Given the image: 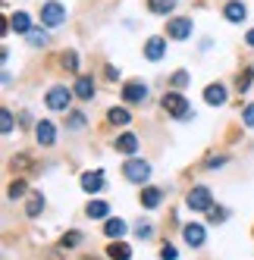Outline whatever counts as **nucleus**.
<instances>
[{
	"label": "nucleus",
	"instance_id": "1",
	"mask_svg": "<svg viewBox=\"0 0 254 260\" xmlns=\"http://www.w3.org/2000/svg\"><path fill=\"white\" fill-rule=\"evenodd\" d=\"M160 104H163V110H167V116H173V119H192L195 116L192 104L179 94V91H167V94L160 98Z\"/></svg>",
	"mask_w": 254,
	"mask_h": 260
},
{
	"label": "nucleus",
	"instance_id": "2",
	"mask_svg": "<svg viewBox=\"0 0 254 260\" xmlns=\"http://www.w3.org/2000/svg\"><path fill=\"white\" fill-rule=\"evenodd\" d=\"M122 176L129 179V182H135V185H141V182L151 179V163L148 160H129V163L122 166Z\"/></svg>",
	"mask_w": 254,
	"mask_h": 260
},
{
	"label": "nucleus",
	"instance_id": "3",
	"mask_svg": "<svg viewBox=\"0 0 254 260\" xmlns=\"http://www.w3.org/2000/svg\"><path fill=\"white\" fill-rule=\"evenodd\" d=\"M63 19H66V10H63V4H57V0H50V4L41 7V22H44L47 28L63 25Z\"/></svg>",
	"mask_w": 254,
	"mask_h": 260
},
{
	"label": "nucleus",
	"instance_id": "4",
	"mask_svg": "<svg viewBox=\"0 0 254 260\" xmlns=\"http://www.w3.org/2000/svg\"><path fill=\"white\" fill-rule=\"evenodd\" d=\"M167 35H170L173 41L192 38V19H188V16H176V19H170L167 22Z\"/></svg>",
	"mask_w": 254,
	"mask_h": 260
},
{
	"label": "nucleus",
	"instance_id": "5",
	"mask_svg": "<svg viewBox=\"0 0 254 260\" xmlns=\"http://www.w3.org/2000/svg\"><path fill=\"white\" fill-rule=\"evenodd\" d=\"M185 204H188L192 210H210V207H213L210 188H204V185H198V188H192V191H188V198H185Z\"/></svg>",
	"mask_w": 254,
	"mask_h": 260
},
{
	"label": "nucleus",
	"instance_id": "6",
	"mask_svg": "<svg viewBox=\"0 0 254 260\" xmlns=\"http://www.w3.org/2000/svg\"><path fill=\"white\" fill-rule=\"evenodd\" d=\"M72 104V91L69 88H50L47 91V107L50 110H69Z\"/></svg>",
	"mask_w": 254,
	"mask_h": 260
},
{
	"label": "nucleus",
	"instance_id": "7",
	"mask_svg": "<svg viewBox=\"0 0 254 260\" xmlns=\"http://www.w3.org/2000/svg\"><path fill=\"white\" fill-rule=\"evenodd\" d=\"M82 191H88V194H98V191H104V170H94V173H82Z\"/></svg>",
	"mask_w": 254,
	"mask_h": 260
},
{
	"label": "nucleus",
	"instance_id": "8",
	"mask_svg": "<svg viewBox=\"0 0 254 260\" xmlns=\"http://www.w3.org/2000/svg\"><path fill=\"white\" fill-rule=\"evenodd\" d=\"M122 98L129 101V104H141L144 98H148V85H144V82H125Z\"/></svg>",
	"mask_w": 254,
	"mask_h": 260
},
{
	"label": "nucleus",
	"instance_id": "9",
	"mask_svg": "<svg viewBox=\"0 0 254 260\" xmlns=\"http://www.w3.org/2000/svg\"><path fill=\"white\" fill-rule=\"evenodd\" d=\"M72 91H76V98L91 101V98H94V79H91V76H79V79H76V88H72Z\"/></svg>",
	"mask_w": 254,
	"mask_h": 260
},
{
	"label": "nucleus",
	"instance_id": "10",
	"mask_svg": "<svg viewBox=\"0 0 254 260\" xmlns=\"http://www.w3.org/2000/svg\"><path fill=\"white\" fill-rule=\"evenodd\" d=\"M182 235H185V241H188L192 248H201L204 238H207V235H204V226H198V222H188V226L182 229Z\"/></svg>",
	"mask_w": 254,
	"mask_h": 260
},
{
	"label": "nucleus",
	"instance_id": "11",
	"mask_svg": "<svg viewBox=\"0 0 254 260\" xmlns=\"http://www.w3.org/2000/svg\"><path fill=\"white\" fill-rule=\"evenodd\" d=\"M226 98H229V94H226L223 85H207V88H204V101H207L210 107H223Z\"/></svg>",
	"mask_w": 254,
	"mask_h": 260
},
{
	"label": "nucleus",
	"instance_id": "12",
	"mask_svg": "<svg viewBox=\"0 0 254 260\" xmlns=\"http://www.w3.org/2000/svg\"><path fill=\"white\" fill-rule=\"evenodd\" d=\"M107 257L110 260H132V248L125 245V241H110V245H107Z\"/></svg>",
	"mask_w": 254,
	"mask_h": 260
},
{
	"label": "nucleus",
	"instance_id": "13",
	"mask_svg": "<svg viewBox=\"0 0 254 260\" xmlns=\"http://www.w3.org/2000/svg\"><path fill=\"white\" fill-rule=\"evenodd\" d=\"M113 147H116L119 154H135V151H138V138H135L132 132H125V135H119V138L113 141Z\"/></svg>",
	"mask_w": 254,
	"mask_h": 260
},
{
	"label": "nucleus",
	"instance_id": "14",
	"mask_svg": "<svg viewBox=\"0 0 254 260\" xmlns=\"http://www.w3.org/2000/svg\"><path fill=\"white\" fill-rule=\"evenodd\" d=\"M160 201H163V191H160V188H154V185H148V188L141 191V207L154 210V207H160Z\"/></svg>",
	"mask_w": 254,
	"mask_h": 260
},
{
	"label": "nucleus",
	"instance_id": "15",
	"mask_svg": "<svg viewBox=\"0 0 254 260\" xmlns=\"http://www.w3.org/2000/svg\"><path fill=\"white\" fill-rule=\"evenodd\" d=\"M35 135H38V141H41L44 147H50V144H53V138H57V128H53V125L44 119V122L35 125Z\"/></svg>",
	"mask_w": 254,
	"mask_h": 260
},
{
	"label": "nucleus",
	"instance_id": "16",
	"mask_svg": "<svg viewBox=\"0 0 254 260\" xmlns=\"http://www.w3.org/2000/svg\"><path fill=\"white\" fill-rule=\"evenodd\" d=\"M223 16H226L229 22H242L245 16H248V10H245V4H239V0H229L226 10H223Z\"/></svg>",
	"mask_w": 254,
	"mask_h": 260
},
{
	"label": "nucleus",
	"instance_id": "17",
	"mask_svg": "<svg viewBox=\"0 0 254 260\" xmlns=\"http://www.w3.org/2000/svg\"><path fill=\"white\" fill-rule=\"evenodd\" d=\"M163 53H167V41L163 38H151L148 44H144V57L148 60H160Z\"/></svg>",
	"mask_w": 254,
	"mask_h": 260
},
{
	"label": "nucleus",
	"instance_id": "18",
	"mask_svg": "<svg viewBox=\"0 0 254 260\" xmlns=\"http://www.w3.org/2000/svg\"><path fill=\"white\" fill-rule=\"evenodd\" d=\"M10 25H13V31H19V35H28V31H31V16H28V13H13Z\"/></svg>",
	"mask_w": 254,
	"mask_h": 260
},
{
	"label": "nucleus",
	"instance_id": "19",
	"mask_svg": "<svg viewBox=\"0 0 254 260\" xmlns=\"http://www.w3.org/2000/svg\"><path fill=\"white\" fill-rule=\"evenodd\" d=\"M85 213L91 216V219H107V216H110V207H107L104 201H88V207H85Z\"/></svg>",
	"mask_w": 254,
	"mask_h": 260
},
{
	"label": "nucleus",
	"instance_id": "20",
	"mask_svg": "<svg viewBox=\"0 0 254 260\" xmlns=\"http://www.w3.org/2000/svg\"><path fill=\"white\" fill-rule=\"evenodd\" d=\"M104 235H107V238H122V235H125V222L116 219V216L107 219V222H104Z\"/></svg>",
	"mask_w": 254,
	"mask_h": 260
},
{
	"label": "nucleus",
	"instance_id": "21",
	"mask_svg": "<svg viewBox=\"0 0 254 260\" xmlns=\"http://www.w3.org/2000/svg\"><path fill=\"white\" fill-rule=\"evenodd\" d=\"M41 210H44V198H41V191H35L31 198H28V204H25V216H41Z\"/></svg>",
	"mask_w": 254,
	"mask_h": 260
},
{
	"label": "nucleus",
	"instance_id": "22",
	"mask_svg": "<svg viewBox=\"0 0 254 260\" xmlns=\"http://www.w3.org/2000/svg\"><path fill=\"white\" fill-rule=\"evenodd\" d=\"M107 119H110L113 125H129V119H132V113L129 110H122V107H113L110 113H107Z\"/></svg>",
	"mask_w": 254,
	"mask_h": 260
},
{
	"label": "nucleus",
	"instance_id": "23",
	"mask_svg": "<svg viewBox=\"0 0 254 260\" xmlns=\"http://www.w3.org/2000/svg\"><path fill=\"white\" fill-rule=\"evenodd\" d=\"M173 7H176V0H148V10L157 13V16H167Z\"/></svg>",
	"mask_w": 254,
	"mask_h": 260
},
{
	"label": "nucleus",
	"instance_id": "24",
	"mask_svg": "<svg viewBox=\"0 0 254 260\" xmlns=\"http://www.w3.org/2000/svg\"><path fill=\"white\" fill-rule=\"evenodd\" d=\"M82 238H85V235H82L79 229H69V232L60 238V248H76V245H82Z\"/></svg>",
	"mask_w": 254,
	"mask_h": 260
},
{
	"label": "nucleus",
	"instance_id": "25",
	"mask_svg": "<svg viewBox=\"0 0 254 260\" xmlns=\"http://www.w3.org/2000/svg\"><path fill=\"white\" fill-rule=\"evenodd\" d=\"M28 44H31V47H44V44H47V31L31 28V31H28Z\"/></svg>",
	"mask_w": 254,
	"mask_h": 260
},
{
	"label": "nucleus",
	"instance_id": "26",
	"mask_svg": "<svg viewBox=\"0 0 254 260\" xmlns=\"http://www.w3.org/2000/svg\"><path fill=\"white\" fill-rule=\"evenodd\" d=\"M251 79H254V72H251V69H242V72H239V79H235V88H239V91H248Z\"/></svg>",
	"mask_w": 254,
	"mask_h": 260
},
{
	"label": "nucleus",
	"instance_id": "27",
	"mask_svg": "<svg viewBox=\"0 0 254 260\" xmlns=\"http://www.w3.org/2000/svg\"><path fill=\"white\" fill-rule=\"evenodd\" d=\"M63 69H69V72H76V69H79V57H76V50H66V53H63Z\"/></svg>",
	"mask_w": 254,
	"mask_h": 260
},
{
	"label": "nucleus",
	"instance_id": "28",
	"mask_svg": "<svg viewBox=\"0 0 254 260\" xmlns=\"http://www.w3.org/2000/svg\"><path fill=\"white\" fill-rule=\"evenodd\" d=\"M7 194H10L13 201H16V198H22V194H25V182H22V179H16V182H10V188H7Z\"/></svg>",
	"mask_w": 254,
	"mask_h": 260
},
{
	"label": "nucleus",
	"instance_id": "29",
	"mask_svg": "<svg viewBox=\"0 0 254 260\" xmlns=\"http://www.w3.org/2000/svg\"><path fill=\"white\" fill-rule=\"evenodd\" d=\"M0 128H4V135L13 132V113H10V110H4V113H0Z\"/></svg>",
	"mask_w": 254,
	"mask_h": 260
},
{
	"label": "nucleus",
	"instance_id": "30",
	"mask_svg": "<svg viewBox=\"0 0 254 260\" xmlns=\"http://www.w3.org/2000/svg\"><path fill=\"white\" fill-rule=\"evenodd\" d=\"M10 163L16 166V170H28V163H31V157H28V154H16V157H13Z\"/></svg>",
	"mask_w": 254,
	"mask_h": 260
},
{
	"label": "nucleus",
	"instance_id": "31",
	"mask_svg": "<svg viewBox=\"0 0 254 260\" xmlns=\"http://www.w3.org/2000/svg\"><path fill=\"white\" fill-rule=\"evenodd\" d=\"M69 128H85V113H69Z\"/></svg>",
	"mask_w": 254,
	"mask_h": 260
},
{
	"label": "nucleus",
	"instance_id": "32",
	"mask_svg": "<svg viewBox=\"0 0 254 260\" xmlns=\"http://www.w3.org/2000/svg\"><path fill=\"white\" fill-rule=\"evenodd\" d=\"M226 207H210V222H226Z\"/></svg>",
	"mask_w": 254,
	"mask_h": 260
},
{
	"label": "nucleus",
	"instance_id": "33",
	"mask_svg": "<svg viewBox=\"0 0 254 260\" xmlns=\"http://www.w3.org/2000/svg\"><path fill=\"white\" fill-rule=\"evenodd\" d=\"M176 257H179V251H176L173 245H163V248H160V260H176Z\"/></svg>",
	"mask_w": 254,
	"mask_h": 260
},
{
	"label": "nucleus",
	"instance_id": "34",
	"mask_svg": "<svg viewBox=\"0 0 254 260\" xmlns=\"http://www.w3.org/2000/svg\"><path fill=\"white\" fill-rule=\"evenodd\" d=\"M242 122H245V125H251V128H254V104H248V107H245V110H242Z\"/></svg>",
	"mask_w": 254,
	"mask_h": 260
},
{
	"label": "nucleus",
	"instance_id": "35",
	"mask_svg": "<svg viewBox=\"0 0 254 260\" xmlns=\"http://www.w3.org/2000/svg\"><path fill=\"white\" fill-rule=\"evenodd\" d=\"M223 163H226V157H223V154H220V157H210V160H207V170H220Z\"/></svg>",
	"mask_w": 254,
	"mask_h": 260
},
{
	"label": "nucleus",
	"instance_id": "36",
	"mask_svg": "<svg viewBox=\"0 0 254 260\" xmlns=\"http://www.w3.org/2000/svg\"><path fill=\"white\" fill-rule=\"evenodd\" d=\"M185 82H188V76H185V72H176V76H173V85H176V88H182Z\"/></svg>",
	"mask_w": 254,
	"mask_h": 260
},
{
	"label": "nucleus",
	"instance_id": "37",
	"mask_svg": "<svg viewBox=\"0 0 254 260\" xmlns=\"http://www.w3.org/2000/svg\"><path fill=\"white\" fill-rule=\"evenodd\" d=\"M135 235H138V238H148V235H151V226H141V222H138V226H135Z\"/></svg>",
	"mask_w": 254,
	"mask_h": 260
},
{
	"label": "nucleus",
	"instance_id": "38",
	"mask_svg": "<svg viewBox=\"0 0 254 260\" xmlns=\"http://www.w3.org/2000/svg\"><path fill=\"white\" fill-rule=\"evenodd\" d=\"M107 79L116 82V79H119V69H116V66H107Z\"/></svg>",
	"mask_w": 254,
	"mask_h": 260
},
{
	"label": "nucleus",
	"instance_id": "39",
	"mask_svg": "<svg viewBox=\"0 0 254 260\" xmlns=\"http://www.w3.org/2000/svg\"><path fill=\"white\" fill-rule=\"evenodd\" d=\"M245 41H248V47H254V28H251L248 35H245Z\"/></svg>",
	"mask_w": 254,
	"mask_h": 260
},
{
	"label": "nucleus",
	"instance_id": "40",
	"mask_svg": "<svg viewBox=\"0 0 254 260\" xmlns=\"http://www.w3.org/2000/svg\"><path fill=\"white\" fill-rule=\"evenodd\" d=\"M88 260H98V257H88Z\"/></svg>",
	"mask_w": 254,
	"mask_h": 260
}]
</instances>
